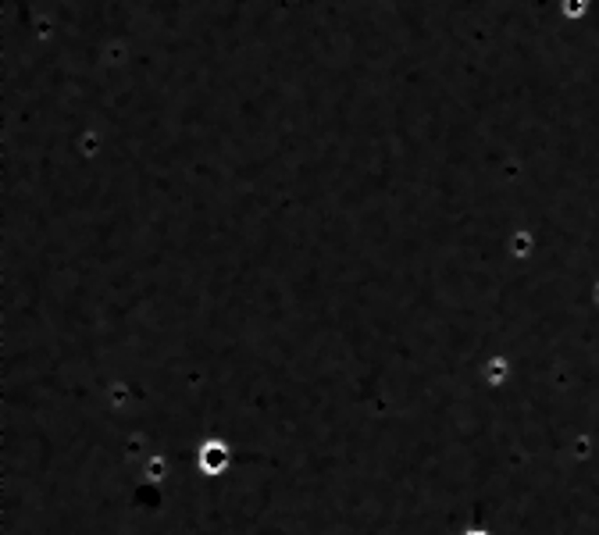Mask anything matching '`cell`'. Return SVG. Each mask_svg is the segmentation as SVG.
<instances>
[{"label":"cell","instance_id":"obj_1","mask_svg":"<svg viewBox=\"0 0 599 535\" xmlns=\"http://www.w3.org/2000/svg\"><path fill=\"white\" fill-rule=\"evenodd\" d=\"M467 535H485V531H481V528H471V531H467Z\"/></svg>","mask_w":599,"mask_h":535}]
</instances>
